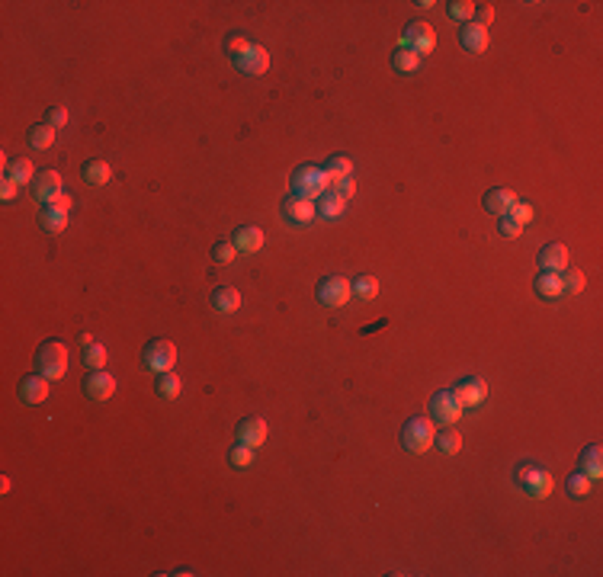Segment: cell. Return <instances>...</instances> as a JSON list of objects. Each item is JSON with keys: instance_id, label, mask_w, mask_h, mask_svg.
Wrapping results in <instances>:
<instances>
[{"instance_id": "21", "label": "cell", "mask_w": 603, "mask_h": 577, "mask_svg": "<svg viewBox=\"0 0 603 577\" xmlns=\"http://www.w3.org/2000/svg\"><path fill=\"white\" fill-rule=\"evenodd\" d=\"M212 305L215 311H221V315H235L238 308H241V292L231 286H218L212 292Z\"/></svg>"}, {"instance_id": "22", "label": "cell", "mask_w": 603, "mask_h": 577, "mask_svg": "<svg viewBox=\"0 0 603 577\" xmlns=\"http://www.w3.org/2000/svg\"><path fill=\"white\" fill-rule=\"evenodd\" d=\"M581 471L590 478V481H597V478L603 475V449L597 443L581 452Z\"/></svg>"}, {"instance_id": "26", "label": "cell", "mask_w": 603, "mask_h": 577, "mask_svg": "<svg viewBox=\"0 0 603 577\" xmlns=\"http://www.w3.org/2000/svg\"><path fill=\"white\" fill-rule=\"evenodd\" d=\"M417 65H421V55H417L414 48H398V52L392 55V67H395L398 74H411V71H417Z\"/></svg>"}, {"instance_id": "6", "label": "cell", "mask_w": 603, "mask_h": 577, "mask_svg": "<svg viewBox=\"0 0 603 577\" xmlns=\"http://www.w3.org/2000/svg\"><path fill=\"white\" fill-rule=\"evenodd\" d=\"M350 296H353V288H350V279H343V276H328V279L318 282V302L328 305V308L347 305Z\"/></svg>"}, {"instance_id": "27", "label": "cell", "mask_w": 603, "mask_h": 577, "mask_svg": "<svg viewBox=\"0 0 603 577\" xmlns=\"http://www.w3.org/2000/svg\"><path fill=\"white\" fill-rule=\"evenodd\" d=\"M7 180L20 183V186L33 183V180H35V174H33V161H26V157H20V161H10V164H7Z\"/></svg>"}, {"instance_id": "14", "label": "cell", "mask_w": 603, "mask_h": 577, "mask_svg": "<svg viewBox=\"0 0 603 577\" xmlns=\"http://www.w3.org/2000/svg\"><path fill=\"white\" fill-rule=\"evenodd\" d=\"M238 443L250 446V449H260V446L267 443V420H260V417H244V420L238 423Z\"/></svg>"}, {"instance_id": "20", "label": "cell", "mask_w": 603, "mask_h": 577, "mask_svg": "<svg viewBox=\"0 0 603 577\" xmlns=\"http://www.w3.org/2000/svg\"><path fill=\"white\" fill-rule=\"evenodd\" d=\"M514 202H516V196H514V189H507V186H497V189H488V193H485V208L494 212L497 218L507 215Z\"/></svg>"}, {"instance_id": "16", "label": "cell", "mask_w": 603, "mask_h": 577, "mask_svg": "<svg viewBox=\"0 0 603 577\" xmlns=\"http://www.w3.org/2000/svg\"><path fill=\"white\" fill-rule=\"evenodd\" d=\"M459 42L469 55H485L488 52V29L478 26V23H465L463 33H459Z\"/></svg>"}, {"instance_id": "17", "label": "cell", "mask_w": 603, "mask_h": 577, "mask_svg": "<svg viewBox=\"0 0 603 577\" xmlns=\"http://www.w3.org/2000/svg\"><path fill=\"white\" fill-rule=\"evenodd\" d=\"M539 267L546 269V273H562V269H568V247L565 244H546L543 250H539Z\"/></svg>"}, {"instance_id": "13", "label": "cell", "mask_w": 603, "mask_h": 577, "mask_svg": "<svg viewBox=\"0 0 603 577\" xmlns=\"http://www.w3.org/2000/svg\"><path fill=\"white\" fill-rule=\"evenodd\" d=\"M282 215H286L292 225H309L311 218L318 215V208H315V202L311 199H302V196H289V199H282Z\"/></svg>"}, {"instance_id": "33", "label": "cell", "mask_w": 603, "mask_h": 577, "mask_svg": "<svg viewBox=\"0 0 603 577\" xmlns=\"http://www.w3.org/2000/svg\"><path fill=\"white\" fill-rule=\"evenodd\" d=\"M565 491H568L575 500H584V497L590 494V478L584 475V471H575V475H568V481H565Z\"/></svg>"}, {"instance_id": "5", "label": "cell", "mask_w": 603, "mask_h": 577, "mask_svg": "<svg viewBox=\"0 0 603 577\" xmlns=\"http://www.w3.org/2000/svg\"><path fill=\"white\" fill-rule=\"evenodd\" d=\"M141 359H145V369L151 372H174L177 366V347L170 340H151L145 347V353H141Z\"/></svg>"}, {"instance_id": "42", "label": "cell", "mask_w": 603, "mask_h": 577, "mask_svg": "<svg viewBox=\"0 0 603 577\" xmlns=\"http://www.w3.org/2000/svg\"><path fill=\"white\" fill-rule=\"evenodd\" d=\"M331 189H334L337 196H343V199H353V193H356V183L350 180V177H343V180H334V183H331Z\"/></svg>"}, {"instance_id": "46", "label": "cell", "mask_w": 603, "mask_h": 577, "mask_svg": "<svg viewBox=\"0 0 603 577\" xmlns=\"http://www.w3.org/2000/svg\"><path fill=\"white\" fill-rule=\"evenodd\" d=\"M55 202H58L61 208H67V212H71V206H74V199H71V196H67V193H61V196H58V199H55Z\"/></svg>"}, {"instance_id": "30", "label": "cell", "mask_w": 603, "mask_h": 577, "mask_svg": "<svg viewBox=\"0 0 603 577\" xmlns=\"http://www.w3.org/2000/svg\"><path fill=\"white\" fill-rule=\"evenodd\" d=\"M29 145H33L35 151H45L55 145V128L48 125V122H42V125H33L29 128Z\"/></svg>"}, {"instance_id": "15", "label": "cell", "mask_w": 603, "mask_h": 577, "mask_svg": "<svg viewBox=\"0 0 603 577\" xmlns=\"http://www.w3.org/2000/svg\"><path fill=\"white\" fill-rule=\"evenodd\" d=\"M48 379L42 376V372H35V376H26V379H20V398L26 404H42V401H48Z\"/></svg>"}, {"instance_id": "45", "label": "cell", "mask_w": 603, "mask_h": 577, "mask_svg": "<svg viewBox=\"0 0 603 577\" xmlns=\"http://www.w3.org/2000/svg\"><path fill=\"white\" fill-rule=\"evenodd\" d=\"M475 16H478V26H485V29H488V23L494 20V7H491V4H485L482 10H475Z\"/></svg>"}, {"instance_id": "3", "label": "cell", "mask_w": 603, "mask_h": 577, "mask_svg": "<svg viewBox=\"0 0 603 577\" xmlns=\"http://www.w3.org/2000/svg\"><path fill=\"white\" fill-rule=\"evenodd\" d=\"M292 186H295V196L315 202L331 189V180H328V174H324V167H311V164H305V167H299L292 174Z\"/></svg>"}, {"instance_id": "40", "label": "cell", "mask_w": 603, "mask_h": 577, "mask_svg": "<svg viewBox=\"0 0 603 577\" xmlns=\"http://www.w3.org/2000/svg\"><path fill=\"white\" fill-rule=\"evenodd\" d=\"M248 45H250L248 35H238V33H235L228 42H225V52H228V58H238V55H241Z\"/></svg>"}, {"instance_id": "11", "label": "cell", "mask_w": 603, "mask_h": 577, "mask_svg": "<svg viewBox=\"0 0 603 577\" xmlns=\"http://www.w3.org/2000/svg\"><path fill=\"white\" fill-rule=\"evenodd\" d=\"M33 196H35V202H42V206H48V202L58 199V196H61V174H58V170H42V174H35Z\"/></svg>"}, {"instance_id": "25", "label": "cell", "mask_w": 603, "mask_h": 577, "mask_svg": "<svg viewBox=\"0 0 603 577\" xmlns=\"http://www.w3.org/2000/svg\"><path fill=\"white\" fill-rule=\"evenodd\" d=\"M180 376H177V372H161V376H157V385H155V391L157 395L164 398V401H177V398H180Z\"/></svg>"}, {"instance_id": "44", "label": "cell", "mask_w": 603, "mask_h": 577, "mask_svg": "<svg viewBox=\"0 0 603 577\" xmlns=\"http://www.w3.org/2000/svg\"><path fill=\"white\" fill-rule=\"evenodd\" d=\"M16 189H20V183H13V180H7V177H4V186H0V199L10 202V199L16 196Z\"/></svg>"}, {"instance_id": "39", "label": "cell", "mask_w": 603, "mask_h": 577, "mask_svg": "<svg viewBox=\"0 0 603 577\" xmlns=\"http://www.w3.org/2000/svg\"><path fill=\"white\" fill-rule=\"evenodd\" d=\"M510 218H514V222H520V225H526L533 218V206L530 202H514V206H510Z\"/></svg>"}, {"instance_id": "4", "label": "cell", "mask_w": 603, "mask_h": 577, "mask_svg": "<svg viewBox=\"0 0 603 577\" xmlns=\"http://www.w3.org/2000/svg\"><path fill=\"white\" fill-rule=\"evenodd\" d=\"M433 439H436V430H433V420H427V417H411L402 430V446L408 452H414V456L427 452L433 446Z\"/></svg>"}, {"instance_id": "38", "label": "cell", "mask_w": 603, "mask_h": 577, "mask_svg": "<svg viewBox=\"0 0 603 577\" xmlns=\"http://www.w3.org/2000/svg\"><path fill=\"white\" fill-rule=\"evenodd\" d=\"M235 254H238L235 241H218L212 247V260L215 263H231V260H235Z\"/></svg>"}, {"instance_id": "10", "label": "cell", "mask_w": 603, "mask_h": 577, "mask_svg": "<svg viewBox=\"0 0 603 577\" xmlns=\"http://www.w3.org/2000/svg\"><path fill=\"white\" fill-rule=\"evenodd\" d=\"M453 395H456V401L463 404V408H478V404L488 398V382L478 376H469L453 388Z\"/></svg>"}, {"instance_id": "37", "label": "cell", "mask_w": 603, "mask_h": 577, "mask_svg": "<svg viewBox=\"0 0 603 577\" xmlns=\"http://www.w3.org/2000/svg\"><path fill=\"white\" fill-rule=\"evenodd\" d=\"M228 459H231V465H235V469H248V465L254 462V449H250V446H244V443H238V446H231Z\"/></svg>"}, {"instance_id": "36", "label": "cell", "mask_w": 603, "mask_h": 577, "mask_svg": "<svg viewBox=\"0 0 603 577\" xmlns=\"http://www.w3.org/2000/svg\"><path fill=\"white\" fill-rule=\"evenodd\" d=\"M475 4L472 0H453L449 4V20H459V23H472V16H475Z\"/></svg>"}, {"instance_id": "28", "label": "cell", "mask_w": 603, "mask_h": 577, "mask_svg": "<svg viewBox=\"0 0 603 577\" xmlns=\"http://www.w3.org/2000/svg\"><path fill=\"white\" fill-rule=\"evenodd\" d=\"M433 446L443 456H456V452L463 449V437H459V430H443V433H436Z\"/></svg>"}, {"instance_id": "43", "label": "cell", "mask_w": 603, "mask_h": 577, "mask_svg": "<svg viewBox=\"0 0 603 577\" xmlns=\"http://www.w3.org/2000/svg\"><path fill=\"white\" fill-rule=\"evenodd\" d=\"M48 125L58 132V128H65L67 125V109H61V106H52L48 109Z\"/></svg>"}, {"instance_id": "12", "label": "cell", "mask_w": 603, "mask_h": 577, "mask_svg": "<svg viewBox=\"0 0 603 577\" xmlns=\"http://www.w3.org/2000/svg\"><path fill=\"white\" fill-rule=\"evenodd\" d=\"M113 391H116V379L109 376L106 369L87 372V379H84V395H87L90 401H106V398H113Z\"/></svg>"}, {"instance_id": "31", "label": "cell", "mask_w": 603, "mask_h": 577, "mask_svg": "<svg viewBox=\"0 0 603 577\" xmlns=\"http://www.w3.org/2000/svg\"><path fill=\"white\" fill-rule=\"evenodd\" d=\"M324 174H328L331 183H334V180H343V177L353 174V161H350V157H343V155H337V157H331V161L324 164Z\"/></svg>"}, {"instance_id": "8", "label": "cell", "mask_w": 603, "mask_h": 577, "mask_svg": "<svg viewBox=\"0 0 603 577\" xmlns=\"http://www.w3.org/2000/svg\"><path fill=\"white\" fill-rule=\"evenodd\" d=\"M430 420H440V423H456L459 417H463V404L456 401V395L449 388H443V391H436L433 398H430Z\"/></svg>"}, {"instance_id": "1", "label": "cell", "mask_w": 603, "mask_h": 577, "mask_svg": "<svg viewBox=\"0 0 603 577\" xmlns=\"http://www.w3.org/2000/svg\"><path fill=\"white\" fill-rule=\"evenodd\" d=\"M514 481H516V488H523L526 497H533V500H546V497L555 491V478L539 462H520L514 471Z\"/></svg>"}, {"instance_id": "19", "label": "cell", "mask_w": 603, "mask_h": 577, "mask_svg": "<svg viewBox=\"0 0 603 577\" xmlns=\"http://www.w3.org/2000/svg\"><path fill=\"white\" fill-rule=\"evenodd\" d=\"M231 241H235V247L241 250V254H257V250L263 247V231L257 228V225H241Z\"/></svg>"}, {"instance_id": "29", "label": "cell", "mask_w": 603, "mask_h": 577, "mask_svg": "<svg viewBox=\"0 0 603 577\" xmlns=\"http://www.w3.org/2000/svg\"><path fill=\"white\" fill-rule=\"evenodd\" d=\"M343 206H347V199H343V196H337L334 189H328V193L321 196L318 215H324V218H341V215H343Z\"/></svg>"}, {"instance_id": "41", "label": "cell", "mask_w": 603, "mask_h": 577, "mask_svg": "<svg viewBox=\"0 0 603 577\" xmlns=\"http://www.w3.org/2000/svg\"><path fill=\"white\" fill-rule=\"evenodd\" d=\"M497 231H501L504 237H520L523 225H520V222H514L510 215H501V222H497Z\"/></svg>"}, {"instance_id": "18", "label": "cell", "mask_w": 603, "mask_h": 577, "mask_svg": "<svg viewBox=\"0 0 603 577\" xmlns=\"http://www.w3.org/2000/svg\"><path fill=\"white\" fill-rule=\"evenodd\" d=\"M39 225L48 231V235H61V231L67 228V208H61L58 202H48V206H42Z\"/></svg>"}, {"instance_id": "24", "label": "cell", "mask_w": 603, "mask_h": 577, "mask_svg": "<svg viewBox=\"0 0 603 577\" xmlns=\"http://www.w3.org/2000/svg\"><path fill=\"white\" fill-rule=\"evenodd\" d=\"M109 177H113V170H109L106 161H96L94 157V161L84 164V180H87L90 186H106Z\"/></svg>"}, {"instance_id": "23", "label": "cell", "mask_w": 603, "mask_h": 577, "mask_svg": "<svg viewBox=\"0 0 603 577\" xmlns=\"http://www.w3.org/2000/svg\"><path fill=\"white\" fill-rule=\"evenodd\" d=\"M536 292L543 298H558V296H565V286H562V276L558 273H539L536 276Z\"/></svg>"}, {"instance_id": "32", "label": "cell", "mask_w": 603, "mask_h": 577, "mask_svg": "<svg viewBox=\"0 0 603 577\" xmlns=\"http://www.w3.org/2000/svg\"><path fill=\"white\" fill-rule=\"evenodd\" d=\"M350 288H353V296H356V298L369 302V298L379 296V279H372V276H356V279L350 282Z\"/></svg>"}, {"instance_id": "7", "label": "cell", "mask_w": 603, "mask_h": 577, "mask_svg": "<svg viewBox=\"0 0 603 577\" xmlns=\"http://www.w3.org/2000/svg\"><path fill=\"white\" fill-rule=\"evenodd\" d=\"M398 48H414L417 55H427L436 48V35L427 23H411V26L398 35Z\"/></svg>"}, {"instance_id": "9", "label": "cell", "mask_w": 603, "mask_h": 577, "mask_svg": "<svg viewBox=\"0 0 603 577\" xmlns=\"http://www.w3.org/2000/svg\"><path fill=\"white\" fill-rule=\"evenodd\" d=\"M235 67L241 71V74H250V77L263 74V71L270 67V55H267V48L257 45V42H250V45L244 48V52L235 58Z\"/></svg>"}, {"instance_id": "2", "label": "cell", "mask_w": 603, "mask_h": 577, "mask_svg": "<svg viewBox=\"0 0 603 577\" xmlns=\"http://www.w3.org/2000/svg\"><path fill=\"white\" fill-rule=\"evenodd\" d=\"M35 369L48 379V382H58L67 372V347L58 340H45L39 349H35Z\"/></svg>"}, {"instance_id": "35", "label": "cell", "mask_w": 603, "mask_h": 577, "mask_svg": "<svg viewBox=\"0 0 603 577\" xmlns=\"http://www.w3.org/2000/svg\"><path fill=\"white\" fill-rule=\"evenodd\" d=\"M562 286H565V296H577V292H584L587 279H584L581 269H562Z\"/></svg>"}, {"instance_id": "34", "label": "cell", "mask_w": 603, "mask_h": 577, "mask_svg": "<svg viewBox=\"0 0 603 577\" xmlns=\"http://www.w3.org/2000/svg\"><path fill=\"white\" fill-rule=\"evenodd\" d=\"M84 366H87L90 372L103 369V366H106V347H103V343H90V347H84Z\"/></svg>"}]
</instances>
